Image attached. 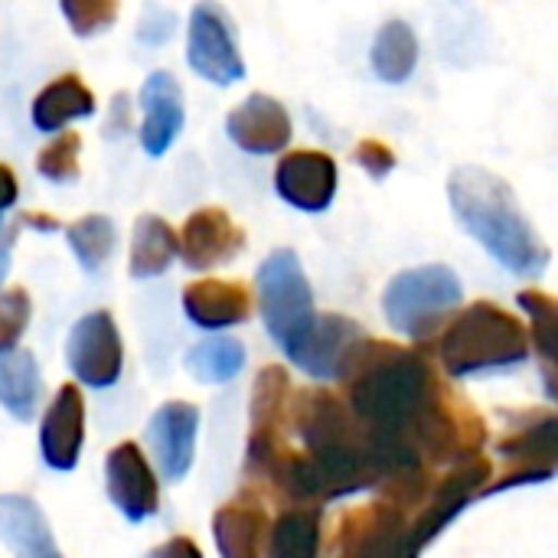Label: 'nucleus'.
<instances>
[{
  "label": "nucleus",
  "mask_w": 558,
  "mask_h": 558,
  "mask_svg": "<svg viewBox=\"0 0 558 558\" xmlns=\"http://www.w3.org/2000/svg\"><path fill=\"white\" fill-rule=\"evenodd\" d=\"M141 144L150 157H163L183 131V88L170 72H150L141 85Z\"/></svg>",
  "instance_id": "17"
},
{
  "label": "nucleus",
  "mask_w": 558,
  "mask_h": 558,
  "mask_svg": "<svg viewBox=\"0 0 558 558\" xmlns=\"http://www.w3.org/2000/svg\"><path fill=\"white\" fill-rule=\"evenodd\" d=\"M65 360L82 386L92 389L114 386L124 366V347L114 317L108 311H92L82 320H75L65 340Z\"/></svg>",
  "instance_id": "8"
},
{
  "label": "nucleus",
  "mask_w": 558,
  "mask_h": 558,
  "mask_svg": "<svg viewBox=\"0 0 558 558\" xmlns=\"http://www.w3.org/2000/svg\"><path fill=\"white\" fill-rule=\"evenodd\" d=\"M418 65V36L405 20H389L373 43V72L389 82L399 85L405 82Z\"/></svg>",
  "instance_id": "26"
},
{
  "label": "nucleus",
  "mask_w": 558,
  "mask_h": 558,
  "mask_svg": "<svg viewBox=\"0 0 558 558\" xmlns=\"http://www.w3.org/2000/svg\"><path fill=\"white\" fill-rule=\"evenodd\" d=\"M226 131L245 154H278L291 141V114L278 98L255 92L229 111Z\"/></svg>",
  "instance_id": "16"
},
{
  "label": "nucleus",
  "mask_w": 558,
  "mask_h": 558,
  "mask_svg": "<svg viewBox=\"0 0 558 558\" xmlns=\"http://www.w3.org/2000/svg\"><path fill=\"white\" fill-rule=\"evenodd\" d=\"M291 399H294V389H291L288 369L265 366L252 389V428H248V451H245V468L252 477L271 481L278 464L284 461Z\"/></svg>",
  "instance_id": "6"
},
{
  "label": "nucleus",
  "mask_w": 558,
  "mask_h": 558,
  "mask_svg": "<svg viewBox=\"0 0 558 558\" xmlns=\"http://www.w3.org/2000/svg\"><path fill=\"white\" fill-rule=\"evenodd\" d=\"M360 337H363V330L353 320H347L340 314H317V320L307 327V333L291 350H284V353L307 376L333 379L340 373L343 356L350 353V347Z\"/></svg>",
  "instance_id": "18"
},
{
  "label": "nucleus",
  "mask_w": 558,
  "mask_h": 558,
  "mask_svg": "<svg viewBox=\"0 0 558 558\" xmlns=\"http://www.w3.org/2000/svg\"><path fill=\"white\" fill-rule=\"evenodd\" d=\"M85 445V399L78 386H62L49 402L43 425H39V451L46 468L69 474L75 471Z\"/></svg>",
  "instance_id": "15"
},
{
  "label": "nucleus",
  "mask_w": 558,
  "mask_h": 558,
  "mask_svg": "<svg viewBox=\"0 0 558 558\" xmlns=\"http://www.w3.org/2000/svg\"><path fill=\"white\" fill-rule=\"evenodd\" d=\"M29 314H33V301L23 288H7L0 294V356L16 350L20 337L29 327Z\"/></svg>",
  "instance_id": "31"
},
{
  "label": "nucleus",
  "mask_w": 558,
  "mask_h": 558,
  "mask_svg": "<svg viewBox=\"0 0 558 558\" xmlns=\"http://www.w3.org/2000/svg\"><path fill=\"white\" fill-rule=\"evenodd\" d=\"M7 271H10V255H7V248L0 245V281L7 278Z\"/></svg>",
  "instance_id": "38"
},
{
  "label": "nucleus",
  "mask_w": 558,
  "mask_h": 558,
  "mask_svg": "<svg viewBox=\"0 0 558 558\" xmlns=\"http://www.w3.org/2000/svg\"><path fill=\"white\" fill-rule=\"evenodd\" d=\"M147 558H203V553L190 536H173L163 546H157Z\"/></svg>",
  "instance_id": "34"
},
{
  "label": "nucleus",
  "mask_w": 558,
  "mask_h": 558,
  "mask_svg": "<svg viewBox=\"0 0 558 558\" xmlns=\"http://www.w3.org/2000/svg\"><path fill=\"white\" fill-rule=\"evenodd\" d=\"M242 248H245L242 226L219 206L196 209L180 229V258L186 268L196 271L229 265Z\"/></svg>",
  "instance_id": "13"
},
{
  "label": "nucleus",
  "mask_w": 558,
  "mask_h": 558,
  "mask_svg": "<svg viewBox=\"0 0 558 558\" xmlns=\"http://www.w3.org/2000/svg\"><path fill=\"white\" fill-rule=\"evenodd\" d=\"M245 366V347L232 337H213L186 353V373L203 386L232 383Z\"/></svg>",
  "instance_id": "27"
},
{
  "label": "nucleus",
  "mask_w": 558,
  "mask_h": 558,
  "mask_svg": "<svg viewBox=\"0 0 558 558\" xmlns=\"http://www.w3.org/2000/svg\"><path fill=\"white\" fill-rule=\"evenodd\" d=\"M78 150H82V134L78 131H62L56 134L36 157L39 177L49 183H72L78 180Z\"/></svg>",
  "instance_id": "30"
},
{
  "label": "nucleus",
  "mask_w": 558,
  "mask_h": 558,
  "mask_svg": "<svg viewBox=\"0 0 558 558\" xmlns=\"http://www.w3.org/2000/svg\"><path fill=\"white\" fill-rule=\"evenodd\" d=\"M23 222H26V226H36V229H56V226H59V222L49 219V216H26Z\"/></svg>",
  "instance_id": "37"
},
{
  "label": "nucleus",
  "mask_w": 558,
  "mask_h": 558,
  "mask_svg": "<svg viewBox=\"0 0 558 558\" xmlns=\"http://www.w3.org/2000/svg\"><path fill=\"white\" fill-rule=\"evenodd\" d=\"M105 490L128 523H144L160 510L157 474L134 441H121L105 461Z\"/></svg>",
  "instance_id": "10"
},
{
  "label": "nucleus",
  "mask_w": 558,
  "mask_h": 558,
  "mask_svg": "<svg viewBox=\"0 0 558 558\" xmlns=\"http://www.w3.org/2000/svg\"><path fill=\"white\" fill-rule=\"evenodd\" d=\"M199 409L190 402H163L147 422L154 461L167 481H183L196 454Z\"/></svg>",
  "instance_id": "14"
},
{
  "label": "nucleus",
  "mask_w": 558,
  "mask_h": 558,
  "mask_svg": "<svg viewBox=\"0 0 558 558\" xmlns=\"http://www.w3.org/2000/svg\"><path fill=\"white\" fill-rule=\"evenodd\" d=\"M213 536L219 558H262L268 549V513L255 494H239L213 517Z\"/></svg>",
  "instance_id": "19"
},
{
  "label": "nucleus",
  "mask_w": 558,
  "mask_h": 558,
  "mask_svg": "<svg viewBox=\"0 0 558 558\" xmlns=\"http://www.w3.org/2000/svg\"><path fill=\"white\" fill-rule=\"evenodd\" d=\"M255 288H258V311L265 330L281 350H291L317 320L314 291L298 255L291 248L271 252L255 275Z\"/></svg>",
  "instance_id": "5"
},
{
  "label": "nucleus",
  "mask_w": 558,
  "mask_h": 558,
  "mask_svg": "<svg viewBox=\"0 0 558 558\" xmlns=\"http://www.w3.org/2000/svg\"><path fill=\"white\" fill-rule=\"evenodd\" d=\"M337 379L343 383L347 405L369 432L405 438H412L415 425L448 389L418 347L373 337H360L350 347Z\"/></svg>",
  "instance_id": "1"
},
{
  "label": "nucleus",
  "mask_w": 558,
  "mask_h": 558,
  "mask_svg": "<svg viewBox=\"0 0 558 558\" xmlns=\"http://www.w3.org/2000/svg\"><path fill=\"white\" fill-rule=\"evenodd\" d=\"M353 157H356V163H360L373 180H386V177L396 170V154H392V147L383 144V141H376V137L360 141L356 150H353Z\"/></svg>",
  "instance_id": "33"
},
{
  "label": "nucleus",
  "mask_w": 558,
  "mask_h": 558,
  "mask_svg": "<svg viewBox=\"0 0 558 558\" xmlns=\"http://www.w3.org/2000/svg\"><path fill=\"white\" fill-rule=\"evenodd\" d=\"M43 396V379L36 356L29 350H13L0 356V405L16 418L29 422Z\"/></svg>",
  "instance_id": "24"
},
{
  "label": "nucleus",
  "mask_w": 558,
  "mask_h": 558,
  "mask_svg": "<svg viewBox=\"0 0 558 558\" xmlns=\"http://www.w3.org/2000/svg\"><path fill=\"white\" fill-rule=\"evenodd\" d=\"M0 543L13 558H65L59 553L43 507L26 494L0 497Z\"/></svg>",
  "instance_id": "20"
},
{
  "label": "nucleus",
  "mask_w": 558,
  "mask_h": 558,
  "mask_svg": "<svg viewBox=\"0 0 558 558\" xmlns=\"http://www.w3.org/2000/svg\"><path fill=\"white\" fill-rule=\"evenodd\" d=\"M62 16L69 20L75 36H92V33H101L114 23L118 3L114 0H65Z\"/></svg>",
  "instance_id": "32"
},
{
  "label": "nucleus",
  "mask_w": 558,
  "mask_h": 558,
  "mask_svg": "<svg viewBox=\"0 0 558 558\" xmlns=\"http://www.w3.org/2000/svg\"><path fill=\"white\" fill-rule=\"evenodd\" d=\"M490 477H494V468H490V461L481 454V458H471V461H464V464H458V468H451L448 471V477L445 481H438L435 487H432V494H428V504H425V510L418 513V520L412 523V530H409V536H412V543L418 546V549H425L468 504H474L484 490H487V484H490ZM490 494V490H487Z\"/></svg>",
  "instance_id": "9"
},
{
  "label": "nucleus",
  "mask_w": 558,
  "mask_h": 558,
  "mask_svg": "<svg viewBox=\"0 0 558 558\" xmlns=\"http://www.w3.org/2000/svg\"><path fill=\"white\" fill-rule=\"evenodd\" d=\"M517 304L530 314V343L543 356L546 369H558V298L526 288L517 294Z\"/></svg>",
  "instance_id": "28"
},
{
  "label": "nucleus",
  "mask_w": 558,
  "mask_h": 558,
  "mask_svg": "<svg viewBox=\"0 0 558 558\" xmlns=\"http://www.w3.org/2000/svg\"><path fill=\"white\" fill-rule=\"evenodd\" d=\"M461 281L448 265H422L396 275L383 294L389 327L409 340H428L451 311L461 307Z\"/></svg>",
  "instance_id": "4"
},
{
  "label": "nucleus",
  "mask_w": 558,
  "mask_h": 558,
  "mask_svg": "<svg viewBox=\"0 0 558 558\" xmlns=\"http://www.w3.org/2000/svg\"><path fill=\"white\" fill-rule=\"evenodd\" d=\"M95 114V95L85 88V82L75 72H65L52 78L33 101V124L39 131H62L69 121Z\"/></svg>",
  "instance_id": "22"
},
{
  "label": "nucleus",
  "mask_w": 558,
  "mask_h": 558,
  "mask_svg": "<svg viewBox=\"0 0 558 558\" xmlns=\"http://www.w3.org/2000/svg\"><path fill=\"white\" fill-rule=\"evenodd\" d=\"M186 317L203 330H226L252 317V294L242 281H193L183 291Z\"/></svg>",
  "instance_id": "21"
},
{
  "label": "nucleus",
  "mask_w": 558,
  "mask_h": 558,
  "mask_svg": "<svg viewBox=\"0 0 558 558\" xmlns=\"http://www.w3.org/2000/svg\"><path fill=\"white\" fill-rule=\"evenodd\" d=\"M409 530L412 523L405 520V510L376 500L350 510L340 520L337 549L343 558H392L409 539Z\"/></svg>",
  "instance_id": "11"
},
{
  "label": "nucleus",
  "mask_w": 558,
  "mask_h": 558,
  "mask_svg": "<svg viewBox=\"0 0 558 558\" xmlns=\"http://www.w3.org/2000/svg\"><path fill=\"white\" fill-rule=\"evenodd\" d=\"M186 59L196 75L213 85H235L245 78V62L239 56L235 26L229 13L216 3H199L190 13L186 33Z\"/></svg>",
  "instance_id": "7"
},
{
  "label": "nucleus",
  "mask_w": 558,
  "mask_h": 558,
  "mask_svg": "<svg viewBox=\"0 0 558 558\" xmlns=\"http://www.w3.org/2000/svg\"><path fill=\"white\" fill-rule=\"evenodd\" d=\"M268 558H320V510L291 507L271 523Z\"/></svg>",
  "instance_id": "25"
},
{
  "label": "nucleus",
  "mask_w": 558,
  "mask_h": 558,
  "mask_svg": "<svg viewBox=\"0 0 558 558\" xmlns=\"http://www.w3.org/2000/svg\"><path fill=\"white\" fill-rule=\"evenodd\" d=\"M177 255H180V232L160 216H141L131 239V262H128L131 275L157 278L173 265Z\"/></svg>",
  "instance_id": "23"
},
{
  "label": "nucleus",
  "mask_w": 558,
  "mask_h": 558,
  "mask_svg": "<svg viewBox=\"0 0 558 558\" xmlns=\"http://www.w3.org/2000/svg\"><path fill=\"white\" fill-rule=\"evenodd\" d=\"M418 556H422V549H418V546L412 543V536H409V539H405V543L399 546V553H396L392 558H418Z\"/></svg>",
  "instance_id": "36"
},
{
  "label": "nucleus",
  "mask_w": 558,
  "mask_h": 558,
  "mask_svg": "<svg viewBox=\"0 0 558 558\" xmlns=\"http://www.w3.org/2000/svg\"><path fill=\"white\" fill-rule=\"evenodd\" d=\"M16 177H13V170L7 167V163H0V216L16 203Z\"/></svg>",
  "instance_id": "35"
},
{
  "label": "nucleus",
  "mask_w": 558,
  "mask_h": 558,
  "mask_svg": "<svg viewBox=\"0 0 558 558\" xmlns=\"http://www.w3.org/2000/svg\"><path fill=\"white\" fill-rule=\"evenodd\" d=\"M65 239H69V248L75 252V262L85 271H98L111 258L118 232H114V222L108 216L92 213V216H82L78 222H72L65 229Z\"/></svg>",
  "instance_id": "29"
},
{
  "label": "nucleus",
  "mask_w": 558,
  "mask_h": 558,
  "mask_svg": "<svg viewBox=\"0 0 558 558\" xmlns=\"http://www.w3.org/2000/svg\"><path fill=\"white\" fill-rule=\"evenodd\" d=\"M448 199L461 226L513 275L536 278L549 265L533 222L523 216L517 193L487 167H458L448 180Z\"/></svg>",
  "instance_id": "2"
},
{
  "label": "nucleus",
  "mask_w": 558,
  "mask_h": 558,
  "mask_svg": "<svg viewBox=\"0 0 558 558\" xmlns=\"http://www.w3.org/2000/svg\"><path fill=\"white\" fill-rule=\"evenodd\" d=\"M275 190L301 213H324L337 196V163L324 150H291L278 160Z\"/></svg>",
  "instance_id": "12"
},
{
  "label": "nucleus",
  "mask_w": 558,
  "mask_h": 558,
  "mask_svg": "<svg viewBox=\"0 0 558 558\" xmlns=\"http://www.w3.org/2000/svg\"><path fill=\"white\" fill-rule=\"evenodd\" d=\"M441 366L451 376H481L513 369L530 360V330L494 301L464 307L438 337Z\"/></svg>",
  "instance_id": "3"
}]
</instances>
